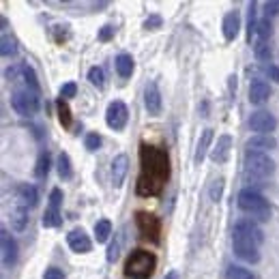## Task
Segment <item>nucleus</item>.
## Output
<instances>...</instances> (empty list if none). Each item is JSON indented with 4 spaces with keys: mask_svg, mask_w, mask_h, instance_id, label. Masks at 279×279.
Returning <instances> with one entry per match:
<instances>
[{
    "mask_svg": "<svg viewBox=\"0 0 279 279\" xmlns=\"http://www.w3.org/2000/svg\"><path fill=\"white\" fill-rule=\"evenodd\" d=\"M157 258L144 249H135L125 262V277L129 279H148L155 273Z\"/></svg>",
    "mask_w": 279,
    "mask_h": 279,
    "instance_id": "f257e3e1",
    "label": "nucleus"
},
{
    "mask_svg": "<svg viewBox=\"0 0 279 279\" xmlns=\"http://www.w3.org/2000/svg\"><path fill=\"white\" fill-rule=\"evenodd\" d=\"M11 107L19 116H32L39 110V90L28 84L15 86L11 92Z\"/></svg>",
    "mask_w": 279,
    "mask_h": 279,
    "instance_id": "f03ea898",
    "label": "nucleus"
},
{
    "mask_svg": "<svg viewBox=\"0 0 279 279\" xmlns=\"http://www.w3.org/2000/svg\"><path fill=\"white\" fill-rule=\"evenodd\" d=\"M239 206L243 213L252 215L258 221H269L271 219V206L264 200L262 193H258L256 189H243L239 193Z\"/></svg>",
    "mask_w": 279,
    "mask_h": 279,
    "instance_id": "7ed1b4c3",
    "label": "nucleus"
},
{
    "mask_svg": "<svg viewBox=\"0 0 279 279\" xmlns=\"http://www.w3.org/2000/svg\"><path fill=\"white\" fill-rule=\"evenodd\" d=\"M142 161H144V168L150 174V181L161 185L163 178H168V155L163 150L144 146V150H142Z\"/></svg>",
    "mask_w": 279,
    "mask_h": 279,
    "instance_id": "20e7f679",
    "label": "nucleus"
},
{
    "mask_svg": "<svg viewBox=\"0 0 279 279\" xmlns=\"http://www.w3.org/2000/svg\"><path fill=\"white\" fill-rule=\"evenodd\" d=\"M245 172L247 178H269L275 172V161L269 157V153H245Z\"/></svg>",
    "mask_w": 279,
    "mask_h": 279,
    "instance_id": "39448f33",
    "label": "nucleus"
},
{
    "mask_svg": "<svg viewBox=\"0 0 279 279\" xmlns=\"http://www.w3.org/2000/svg\"><path fill=\"white\" fill-rule=\"evenodd\" d=\"M232 245H234V254L239 256L241 260H245L249 264H256L258 260H260V245H258L254 239H249V236L234 232Z\"/></svg>",
    "mask_w": 279,
    "mask_h": 279,
    "instance_id": "423d86ee",
    "label": "nucleus"
},
{
    "mask_svg": "<svg viewBox=\"0 0 279 279\" xmlns=\"http://www.w3.org/2000/svg\"><path fill=\"white\" fill-rule=\"evenodd\" d=\"M129 120V110L127 105L123 101H112L110 105H107L105 110V123L110 129H114V131H120V129H125Z\"/></svg>",
    "mask_w": 279,
    "mask_h": 279,
    "instance_id": "0eeeda50",
    "label": "nucleus"
},
{
    "mask_svg": "<svg viewBox=\"0 0 279 279\" xmlns=\"http://www.w3.org/2000/svg\"><path fill=\"white\" fill-rule=\"evenodd\" d=\"M249 127L256 131V135H271V131L277 129V118L267 110H258L249 118Z\"/></svg>",
    "mask_w": 279,
    "mask_h": 279,
    "instance_id": "6e6552de",
    "label": "nucleus"
},
{
    "mask_svg": "<svg viewBox=\"0 0 279 279\" xmlns=\"http://www.w3.org/2000/svg\"><path fill=\"white\" fill-rule=\"evenodd\" d=\"M0 249H2V267L11 269L17 262V243L6 230L0 232Z\"/></svg>",
    "mask_w": 279,
    "mask_h": 279,
    "instance_id": "1a4fd4ad",
    "label": "nucleus"
},
{
    "mask_svg": "<svg viewBox=\"0 0 279 279\" xmlns=\"http://www.w3.org/2000/svg\"><path fill=\"white\" fill-rule=\"evenodd\" d=\"M135 224H138L142 234L150 236L153 241L159 239L161 224H159V219H157V217H153V215H148V213H138V215H135Z\"/></svg>",
    "mask_w": 279,
    "mask_h": 279,
    "instance_id": "9d476101",
    "label": "nucleus"
},
{
    "mask_svg": "<svg viewBox=\"0 0 279 279\" xmlns=\"http://www.w3.org/2000/svg\"><path fill=\"white\" fill-rule=\"evenodd\" d=\"M67 243H69V247L73 249L75 254H88L90 247H92L88 234H86L82 228H75V230H71L69 236H67Z\"/></svg>",
    "mask_w": 279,
    "mask_h": 279,
    "instance_id": "9b49d317",
    "label": "nucleus"
},
{
    "mask_svg": "<svg viewBox=\"0 0 279 279\" xmlns=\"http://www.w3.org/2000/svg\"><path fill=\"white\" fill-rule=\"evenodd\" d=\"M144 107L148 110V114H153V116H157V114L161 112V92L157 88L155 82H148L144 86Z\"/></svg>",
    "mask_w": 279,
    "mask_h": 279,
    "instance_id": "f8f14e48",
    "label": "nucleus"
},
{
    "mask_svg": "<svg viewBox=\"0 0 279 279\" xmlns=\"http://www.w3.org/2000/svg\"><path fill=\"white\" fill-rule=\"evenodd\" d=\"M230 148H232V138L228 133L221 135V138H217V144L211 148V159L215 163H226L228 157H230Z\"/></svg>",
    "mask_w": 279,
    "mask_h": 279,
    "instance_id": "ddd939ff",
    "label": "nucleus"
},
{
    "mask_svg": "<svg viewBox=\"0 0 279 279\" xmlns=\"http://www.w3.org/2000/svg\"><path fill=\"white\" fill-rule=\"evenodd\" d=\"M247 150L249 153H269L277 146V140L273 135H254V138L247 140Z\"/></svg>",
    "mask_w": 279,
    "mask_h": 279,
    "instance_id": "4468645a",
    "label": "nucleus"
},
{
    "mask_svg": "<svg viewBox=\"0 0 279 279\" xmlns=\"http://www.w3.org/2000/svg\"><path fill=\"white\" fill-rule=\"evenodd\" d=\"M271 97V86L264 80H254L252 86H249V101L254 105H262L267 103Z\"/></svg>",
    "mask_w": 279,
    "mask_h": 279,
    "instance_id": "2eb2a0df",
    "label": "nucleus"
},
{
    "mask_svg": "<svg viewBox=\"0 0 279 279\" xmlns=\"http://www.w3.org/2000/svg\"><path fill=\"white\" fill-rule=\"evenodd\" d=\"M127 170H129V157L127 155H118L116 159L112 161V185L114 187H120L127 176Z\"/></svg>",
    "mask_w": 279,
    "mask_h": 279,
    "instance_id": "dca6fc26",
    "label": "nucleus"
},
{
    "mask_svg": "<svg viewBox=\"0 0 279 279\" xmlns=\"http://www.w3.org/2000/svg\"><path fill=\"white\" fill-rule=\"evenodd\" d=\"M234 232H239V234H245V236H249V239H254L258 245L262 243V230L258 228V224H254L252 219H239L236 221V226H234Z\"/></svg>",
    "mask_w": 279,
    "mask_h": 279,
    "instance_id": "f3484780",
    "label": "nucleus"
},
{
    "mask_svg": "<svg viewBox=\"0 0 279 279\" xmlns=\"http://www.w3.org/2000/svg\"><path fill=\"white\" fill-rule=\"evenodd\" d=\"M9 221H11V228L15 232H21L24 228L28 226V206L24 204H17L11 209V215H9Z\"/></svg>",
    "mask_w": 279,
    "mask_h": 279,
    "instance_id": "a211bd4d",
    "label": "nucleus"
},
{
    "mask_svg": "<svg viewBox=\"0 0 279 279\" xmlns=\"http://www.w3.org/2000/svg\"><path fill=\"white\" fill-rule=\"evenodd\" d=\"M239 28H241V17L239 13H228V15L224 17V37L226 41H234L236 34H239Z\"/></svg>",
    "mask_w": 279,
    "mask_h": 279,
    "instance_id": "6ab92c4d",
    "label": "nucleus"
},
{
    "mask_svg": "<svg viewBox=\"0 0 279 279\" xmlns=\"http://www.w3.org/2000/svg\"><path fill=\"white\" fill-rule=\"evenodd\" d=\"M17 196H19V200H21V204H24V206H37V202H39L37 189H34L32 185H28V183L19 185V187H17Z\"/></svg>",
    "mask_w": 279,
    "mask_h": 279,
    "instance_id": "aec40b11",
    "label": "nucleus"
},
{
    "mask_svg": "<svg viewBox=\"0 0 279 279\" xmlns=\"http://www.w3.org/2000/svg\"><path fill=\"white\" fill-rule=\"evenodd\" d=\"M211 142H213V129H204L202 138H200V142H198V148H196V163H202L206 150H209V146H211Z\"/></svg>",
    "mask_w": 279,
    "mask_h": 279,
    "instance_id": "412c9836",
    "label": "nucleus"
},
{
    "mask_svg": "<svg viewBox=\"0 0 279 279\" xmlns=\"http://www.w3.org/2000/svg\"><path fill=\"white\" fill-rule=\"evenodd\" d=\"M114 64H116V71H118L120 77H129L133 73V58L129 54H118Z\"/></svg>",
    "mask_w": 279,
    "mask_h": 279,
    "instance_id": "4be33fe9",
    "label": "nucleus"
},
{
    "mask_svg": "<svg viewBox=\"0 0 279 279\" xmlns=\"http://www.w3.org/2000/svg\"><path fill=\"white\" fill-rule=\"evenodd\" d=\"M112 234V224L107 219H101L95 224V236H97V243H105L107 239H110Z\"/></svg>",
    "mask_w": 279,
    "mask_h": 279,
    "instance_id": "5701e85b",
    "label": "nucleus"
},
{
    "mask_svg": "<svg viewBox=\"0 0 279 279\" xmlns=\"http://www.w3.org/2000/svg\"><path fill=\"white\" fill-rule=\"evenodd\" d=\"M58 174H60V178H64V181H69V178L73 176V168H71V159H69L67 153L58 155Z\"/></svg>",
    "mask_w": 279,
    "mask_h": 279,
    "instance_id": "b1692460",
    "label": "nucleus"
},
{
    "mask_svg": "<svg viewBox=\"0 0 279 279\" xmlns=\"http://www.w3.org/2000/svg\"><path fill=\"white\" fill-rule=\"evenodd\" d=\"M0 54L2 56H15L17 54V41L9 37V34H4L2 41H0Z\"/></svg>",
    "mask_w": 279,
    "mask_h": 279,
    "instance_id": "393cba45",
    "label": "nucleus"
},
{
    "mask_svg": "<svg viewBox=\"0 0 279 279\" xmlns=\"http://www.w3.org/2000/svg\"><path fill=\"white\" fill-rule=\"evenodd\" d=\"M60 211H56V209H47L45 215H43V228H56V226H60Z\"/></svg>",
    "mask_w": 279,
    "mask_h": 279,
    "instance_id": "a878e982",
    "label": "nucleus"
},
{
    "mask_svg": "<svg viewBox=\"0 0 279 279\" xmlns=\"http://www.w3.org/2000/svg\"><path fill=\"white\" fill-rule=\"evenodd\" d=\"M224 187H226L224 178H217V181H213L211 189H209V196H211L213 202H219V200H221V196H224Z\"/></svg>",
    "mask_w": 279,
    "mask_h": 279,
    "instance_id": "bb28decb",
    "label": "nucleus"
},
{
    "mask_svg": "<svg viewBox=\"0 0 279 279\" xmlns=\"http://www.w3.org/2000/svg\"><path fill=\"white\" fill-rule=\"evenodd\" d=\"M58 118H60V123L64 125V127H71V110H69V105H67V101L64 99H58Z\"/></svg>",
    "mask_w": 279,
    "mask_h": 279,
    "instance_id": "cd10ccee",
    "label": "nucleus"
},
{
    "mask_svg": "<svg viewBox=\"0 0 279 279\" xmlns=\"http://www.w3.org/2000/svg\"><path fill=\"white\" fill-rule=\"evenodd\" d=\"M228 279H256L252 271L243 269V267H230L228 269Z\"/></svg>",
    "mask_w": 279,
    "mask_h": 279,
    "instance_id": "c85d7f7f",
    "label": "nucleus"
},
{
    "mask_svg": "<svg viewBox=\"0 0 279 279\" xmlns=\"http://www.w3.org/2000/svg\"><path fill=\"white\" fill-rule=\"evenodd\" d=\"M88 82L97 88H103V69L101 67H90L88 69Z\"/></svg>",
    "mask_w": 279,
    "mask_h": 279,
    "instance_id": "c756f323",
    "label": "nucleus"
},
{
    "mask_svg": "<svg viewBox=\"0 0 279 279\" xmlns=\"http://www.w3.org/2000/svg\"><path fill=\"white\" fill-rule=\"evenodd\" d=\"M47 172H49V157H47V153H43L39 157V161H37V170H34V174H37V178H45Z\"/></svg>",
    "mask_w": 279,
    "mask_h": 279,
    "instance_id": "7c9ffc66",
    "label": "nucleus"
},
{
    "mask_svg": "<svg viewBox=\"0 0 279 279\" xmlns=\"http://www.w3.org/2000/svg\"><path fill=\"white\" fill-rule=\"evenodd\" d=\"M256 34H258V41H267L271 37V21L269 19H260V21H258Z\"/></svg>",
    "mask_w": 279,
    "mask_h": 279,
    "instance_id": "2f4dec72",
    "label": "nucleus"
},
{
    "mask_svg": "<svg viewBox=\"0 0 279 279\" xmlns=\"http://www.w3.org/2000/svg\"><path fill=\"white\" fill-rule=\"evenodd\" d=\"M256 58L262 60V62L271 60V47L267 45V41H258L256 43Z\"/></svg>",
    "mask_w": 279,
    "mask_h": 279,
    "instance_id": "473e14b6",
    "label": "nucleus"
},
{
    "mask_svg": "<svg viewBox=\"0 0 279 279\" xmlns=\"http://www.w3.org/2000/svg\"><path fill=\"white\" fill-rule=\"evenodd\" d=\"M84 146L88 150H97L99 146H101V135L99 133H88L86 135V140H84Z\"/></svg>",
    "mask_w": 279,
    "mask_h": 279,
    "instance_id": "72a5a7b5",
    "label": "nucleus"
},
{
    "mask_svg": "<svg viewBox=\"0 0 279 279\" xmlns=\"http://www.w3.org/2000/svg\"><path fill=\"white\" fill-rule=\"evenodd\" d=\"M60 202H62V191L60 189H52L49 193V209H60Z\"/></svg>",
    "mask_w": 279,
    "mask_h": 279,
    "instance_id": "f704fd0d",
    "label": "nucleus"
},
{
    "mask_svg": "<svg viewBox=\"0 0 279 279\" xmlns=\"http://www.w3.org/2000/svg\"><path fill=\"white\" fill-rule=\"evenodd\" d=\"M75 90H77V86L75 82H67L60 88V99H71V97H75Z\"/></svg>",
    "mask_w": 279,
    "mask_h": 279,
    "instance_id": "c9c22d12",
    "label": "nucleus"
},
{
    "mask_svg": "<svg viewBox=\"0 0 279 279\" xmlns=\"http://www.w3.org/2000/svg\"><path fill=\"white\" fill-rule=\"evenodd\" d=\"M264 11H267L269 17L279 15V0H269V2L264 4Z\"/></svg>",
    "mask_w": 279,
    "mask_h": 279,
    "instance_id": "e433bc0d",
    "label": "nucleus"
},
{
    "mask_svg": "<svg viewBox=\"0 0 279 279\" xmlns=\"http://www.w3.org/2000/svg\"><path fill=\"white\" fill-rule=\"evenodd\" d=\"M161 26V17L159 15H150L146 21H144V28L146 30H155V28H159Z\"/></svg>",
    "mask_w": 279,
    "mask_h": 279,
    "instance_id": "4c0bfd02",
    "label": "nucleus"
},
{
    "mask_svg": "<svg viewBox=\"0 0 279 279\" xmlns=\"http://www.w3.org/2000/svg\"><path fill=\"white\" fill-rule=\"evenodd\" d=\"M43 279H64V275H62V271H60V269L49 267V269L45 271V275H43Z\"/></svg>",
    "mask_w": 279,
    "mask_h": 279,
    "instance_id": "58836bf2",
    "label": "nucleus"
},
{
    "mask_svg": "<svg viewBox=\"0 0 279 279\" xmlns=\"http://www.w3.org/2000/svg\"><path fill=\"white\" fill-rule=\"evenodd\" d=\"M118 249H120V245L118 243H112L110 247H107V262H116V258H118Z\"/></svg>",
    "mask_w": 279,
    "mask_h": 279,
    "instance_id": "ea45409f",
    "label": "nucleus"
},
{
    "mask_svg": "<svg viewBox=\"0 0 279 279\" xmlns=\"http://www.w3.org/2000/svg\"><path fill=\"white\" fill-rule=\"evenodd\" d=\"M267 75L271 77V80L279 82V67H275V64H267Z\"/></svg>",
    "mask_w": 279,
    "mask_h": 279,
    "instance_id": "a19ab883",
    "label": "nucleus"
},
{
    "mask_svg": "<svg viewBox=\"0 0 279 279\" xmlns=\"http://www.w3.org/2000/svg\"><path fill=\"white\" fill-rule=\"evenodd\" d=\"M112 34H114V28H112V26H103L101 32H99V39H101V41H107V39H112Z\"/></svg>",
    "mask_w": 279,
    "mask_h": 279,
    "instance_id": "79ce46f5",
    "label": "nucleus"
},
{
    "mask_svg": "<svg viewBox=\"0 0 279 279\" xmlns=\"http://www.w3.org/2000/svg\"><path fill=\"white\" fill-rule=\"evenodd\" d=\"M166 279H178V275H176V273H168Z\"/></svg>",
    "mask_w": 279,
    "mask_h": 279,
    "instance_id": "37998d69",
    "label": "nucleus"
}]
</instances>
